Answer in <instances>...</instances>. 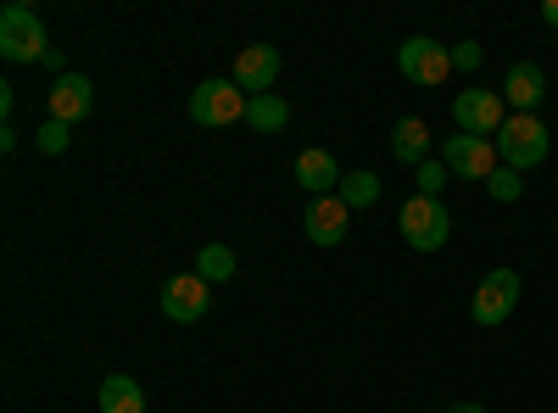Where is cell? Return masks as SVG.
Here are the masks:
<instances>
[{"label": "cell", "instance_id": "obj_1", "mask_svg": "<svg viewBox=\"0 0 558 413\" xmlns=\"http://www.w3.org/2000/svg\"><path fill=\"white\" fill-rule=\"evenodd\" d=\"M497 157H502V168H514V173H525V168H536L542 157H547V123L536 118V112H508V123L497 129Z\"/></svg>", "mask_w": 558, "mask_h": 413}, {"label": "cell", "instance_id": "obj_2", "mask_svg": "<svg viewBox=\"0 0 558 413\" xmlns=\"http://www.w3.org/2000/svg\"><path fill=\"white\" fill-rule=\"evenodd\" d=\"M246 107H252V96H246L235 78H207V84L191 89V118H196L202 129H229V123H241Z\"/></svg>", "mask_w": 558, "mask_h": 413}, {"label": "cell", "instance_id": "obj_3", "mask_svg": "<svg viewBox=\"0 0 558 413\" xmlns=\"http://www.w3.org/2000/svg\"><path fill=\"white\" fill-rule=\"evenodd\" d=\"M520 296H525V280H520V268H492L486 280L475 286V302H470L475 325H486V330L508 325V313L520 307Z\"/></svg>", "mask_w": 558, "mask_h": 413}, {"label": "cell", "instance_id": "obj_4", "mask_svg": "<svg viewBox=\"0 0 558 413\" xmlns=\"http://www.w3.org/2000/svg\"><path fill=\"white\" fill-rule=\"evenodd\" d=\"M397 223H402V241H408L413 252H441L447 235H452V218H447V207H441L436 196H413V202H402Z\"/></svg>", "mask_w": 558, "mask_h": 413}, {"label": "cell", "instance_id": "obj_5", "mask_svg": "<svg viewBox=\"0 0 558 413\" xmlns=\"http://www.w3.org/2000/svg\"><path fill=\"white\" fill-rule=\"evenodd\" d=\"M45 23L28 7H7L0 12V57L7 62H45Z\"/></svg>", "mask_w": 558, "mask_h": 413}, {"label": "cell", "instance_id": "obj_6", "mask_svg": "<svg viewBox=\"0 0 558 413\" xmlns=\"http://www.w3.org/2000/svg\"><path fill=\"white\" fill-rule=\"evenodd\" d=\"M397 68H402V78L436 89V84H447V73H452V51H447V45H436L430 34H413V39L397 45Z\"/></svg>", "mask_w": 558, "mask_h": 413}, {"label": "cell", "instance_id": "obj_7", "mask_svg": "<svg viewBox=\"0 0 558 413\" xmlns=\"http://www.w3.org/2000/svg\"><path fill=\"white\" fill-rule=\"evenodd\" d=\"M441 162H447V173H458V179H492V173L502 168L497 146L481 141V134H452V141L441 146Z\"/></svg>", "mask_w": 558, "mask_h": 413}, {"label": "cell", "instance_id": "obj_8", "mask_svg": "<svg viewBox=\"0 0 558 413\" xmlns=\"http://www.w3.org/2000/svg\"><path fill=\"white\" fill-rule=\"evenodd\" d=\"M508 101H502V89H463V96L452 101V118H458V129L463 134H497L502 123H508V112H502Z\"/></svg>", "mask_w": 558, "mask_h": 413}, {"label": "cell", "instance_id": "obj_9", "mask_svg": "<svg viewBox=\"0 0 558 413\" xmlns=\"http://www.w3.org/2000/svg\"><path fill=\"white\" fill-rule=\"evenodd\" d=\"M207 302H213V286L202 280L196 268L191 274H173V280L162 286V313L173 318V325H196V318L207 313Z\"/></svg>", "mask_w": 558, "mask_h": 413}, {"label": "cell", "instance_id": "obj_10", "mask_svg": "<svg viewBox=\"0 0 558 413\" xmlns=\"http://www.w3.org/2000/svg\"><path fill=\"white\" fill-rule=\"evenodd\" d=\"M347 223H352V207H347L341 196H318V202L307 207V218H302V229H307L313 246H341V241H347Z\"/></svg>", "mask_w": 558, "mask_h": 413}, {"label": "cell", "instance_id": "obj_11", "mask_svg": "<svg viewBox=\"0 0 558 413\" xmlns=\"http://www.w3.org/2000/svg\"><path fill=\"white\" fill-rule=\"evenodd\" d=\"M274 78H279V51L274 45H246V51L235 57V84L246 89V96H268Z\"/></svg>", "mask_w": 558, "mask_h": 413}, {"label": "cell", "instance_id": "obj_12", "mask_svg": "<svg viewBox=\"0 0 558 413\" xmlns=\"http://www.w3.org/2000/svg\"><path fill=\"white\" fill-rule=\"evenodd\" d=\"M341 179H347V173H341V162H336L330 151H302V157H296V185H302L313 202H318V196H336Z\"/></svg>", "mask_w": 558, "mask_h": 413}, {"label": "cell", "instance_id": "obj_13", "mask_svg": "<svg viewBox=\"0 0 558 413\" xmlns=\"http://www.w3.org/2000/svg\"><path fill=\"white\" fill-rule=\"evenodd\" d=\"M89 101H96V84H89L84 73H62V78L51 84V118L68 123V129L89 112Z\"/></svg>", "mask_w": 558, "mask_h": 413}, {"label": "cell", "instance_id": "obj_14", "mask_svg": "<svg viewBox=\"0 0 558 413\" xmlns=\"http://www.w3.org/2000/svg\"><path fill=\"white\" fill-rule=\"evenodd\" d=\"M542 96H547V73L536 62H514V68H508V78H502V101L508 107H514V112H536Z\"/></svg>", "mask_w": 558, "mask_h": 413}, {"label": "cell", "instance_id": "obj_15", "mask_svg": "<svg viewBox=\"0 0 558 413\" xmlns=\"http://www.w3.org/2000/svg\"><path fill=\"white\" fill-rule=\"evenodd\" d=\"M391 157L397 162H430V129H425V118H402L397 129H391Z\"/></svg>", "mask_w": 558, "mask_h": 413}, {"label": "cell", "instance_id": "obj_16", "mask_svg": "<svg viewBox=\"0 0 558 413\" xmlns=\"http://www.w3.org/2000/svg\"><path fill=\"white\" fill-rule=\"evenodd\" d=\"M96 402H101V413H146V391H140L134 375H107Z\"/></svg>", "mask_w": 558, "mask_h": 413}, {"label": "cell", "instance_id": "obj_17", "mask_svg": "<svg viewBox=\"0 0 558 413\" xmlns=\"http://www.w3.org/2000/svg\"><path fill=\"white\" fill-rule=\"evenodd\" d=\"M246 123H252L257 134H279V129L291 123V107L279 101L274 89H268V96H252V107H246Z\"/></svg>", "mask_w": 558, "mask_h": 413}, {"label": "cell", "instance_id": "obj_18", "mask_svg": "<svg viewBox=\"0 0 558 413\" xmlns=\"http://www.w3.org/2000/svg\"><path fill=\"white\" fill-rule=\"evenodd\" d=\"M336 196H341V202H347L352 212H357V207H375V202H380V173H368V168H357V173H347Z\"/></svg>", "mask_w": 558, "mask_h": 413}, {"label": "cell", "instance_id": "obj_19", "mask_svg": "<svg viewBox=\"0 0 558 413\" xmlns=\"http://www.w3.org/2000/svg\"><path fill=\"white\" fill-rule=\"evenodd\" d=\"M196 274H202L207 286L235 280V252H229V246H202V252H196Z\"/></svg>", "mask_w": 558, "mask_h": 413}, {"label": "cell", "instance_id": "obj_20", "mask_svg": "<svg viewBox=\"0 0 558 413\" xmlns=\"http://www.w3.org/2000/svg\"><path fill=\"white\" fill-rule=\"evenodd\" d=\"M486 191H492V202H520V191H525V173H514V168H497V173L486 179Z\"/></svg>", "mask_w": 558, "mask_h": 413}, {"label": "cell", "instance_id": "obj_21", "mask_svg": "<svg viewBox=\"0 0 558 413\" xmlns=\"http://www.w3.org/2000/svg\"><path fill=\"white\" fill-rule=\"evenodd\" d=\"M68 141H73V129H68V123H57V118L34 134V146H39L45 157H62V151H68Z\"/></svg>", "mask_w": 558, "mask_h": 413}, {"label": "cell", "instance_id": "obj_22", "mask_svg": "<svg viewBox=\"0 0 558 413\" xmlns=\"http://www.w3.org/2000/svg\"><path fill=\"white\" fill-rule=\"evenodd\" d=\"M441 185H447V162H418V196L441 202Z\"/></svg>", "mask_w": 558, "mask_h": 413}, {"label": "cell", "instance_id": "obj_23", "mask_svg": "<svg viewBox=\"0 0 558 413\" xmlns=\"http://www.w3.org/2000/svg\"><path fill=\"white\" fill-rule=\"evenodd\" d=\"M481 57H486V51H481V39H463L458 51H452V68H458V73H475Z\"/></svg>", "mask_w": 558, "mask_h": 413}, {"label": "cell", "instance_id": "obj_24", "mask_svg": "<svg viewBox=\"0 0 558 413\" xmlns=\"http://www.w3.org/2000/svg\"><path fill=\"white\" fill-rule=\"evenodd\" d=\"M542 23H547V28H558V0H547V7H542Z\"/></svg>", "mask_w": 558, "mask_h": 413}, {"label": "cell", "instance_id": "obj_25", "mask_svg": "<svg viewBox=\"0 0 558 413\" xmlns=\"http://www.w3.org/2000/svg\"><path fill=\"white\" fill-rule=\"evenodd\" d=\"M447 413H486V408H481V402H452Z\"/></svg>", "mask_w": 558, "mask_h": 413}]
</instances>
